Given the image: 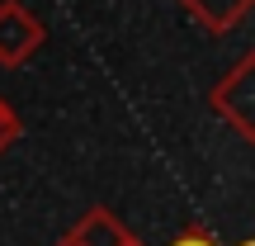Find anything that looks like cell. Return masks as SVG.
Masks as SVG:
<instances>
[{
    "label": "cell",
    "instance_id": "4",
    "mask_svg": "<svg viewBox=\"0 0 255 246\" xmlns=\"http://www.w3.org/2000/svg\"><path fill=\"white\" fill-rule=\"evenodd\" d=\"M180 5L189 9L208 33H227V28H237L255 9V0H180Z\"/></svg>",
    "mask_w": 255,
    "mask_h": 246
},
{
    "label": "cell",
    "instance_id": "5",
    "mask_svg": "<svg viewBox=\"0 0 255 246\" xmlns=\"http://www.w3.org/2000/svg\"><path fill=\"white\" fill-rule=\"evenodd\" d=\"M19 133H24V123H19V114L5 104V95H0V156L19 142Z\"/></svg>",
    "mask_w": 255,
    "mask_h": 246
},
{
    "label": "cell",
    "instance_id": "7",
    "mask_svg": "<svg viewBox=\"0 0 255 246\" xmlns=\"http://www.w3.org/2000/svg\"><path fill=\"white\" fill-rule=\"evenodd\" d=\"M128 246H142V242H137V237H132V242H128Z\"/></svg>",
    "mask_w": 255,
    "mask_h": 246
},
{
    "label": "cell",
    "instance_id": "6",
    "mask_svg": "<svg viewBox=\"0 0 255 246\" xmlns=\"http://www.w3.org/2000/svg\"><path fill=\"white\" fill-rule=\"evenodd\" d=\"M170 246H218L213 237H203V232H184L180 242H170Z\"/></svg>",
    "mask_w": 255,
    "mask_h": 246
},
{
    "label": "cell",
    "instance_id": "3",
    "mask_svg": "<svg viewBox=\"0 0 255 246\" xmlns=\"http://www.w3.org/2000/svg\"><path fill=\"white\" fill-rule=\"evenodd\" d=\"M128 242H132V232H128L109 209H90V213H81V223L57 246H128Z\"/></svg>",
    "mask_w": 255,
    "mask_h": 246
},
{
    "label": "cell",
    "instance_id": "1",
    "mask_svg": "<svg viewBox=\"0 0 255 246\" xmlns=\"http://www.w3.org/2000/svg\"><path fill=\"white\" fill-rule=\"evenodd\" d=\"M208 104H213V114H218L237 137L255 142V47L222 76L218 85H213Z\"/></svg>",
    "mask_w": 255,
    "mask_h": 246
},
{
    "label": "cell",
    "instance_id": "2",
    "mask_svg": "<svg viewBox=\"0 0 255 246\" xmlns=\"http://www.w3.org/2000/svg\"><path fill=\"white\" fill-rule=\"evenodd\" d=\"M47 43L43 19L24 0H0V66H24Z\"/></svg>",
    "mask_w": 255,
    "mask_h": 246
}]
</instances>
